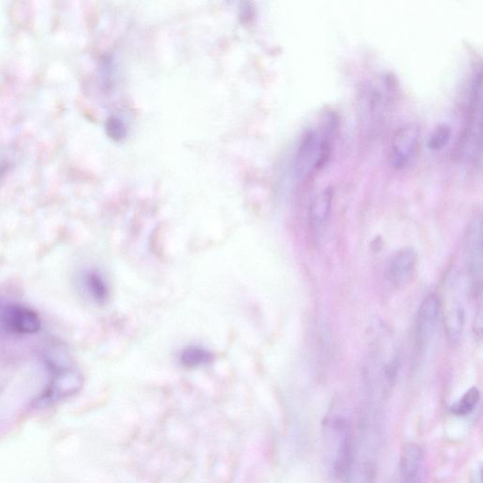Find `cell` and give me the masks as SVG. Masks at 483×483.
<instances>
[{"label":"cell","instance_id":"cell-1","mask_svg":"<svg viewBox=\"0 0 483 483\" xmlns=\"http://www.w3.org/2000/svg\"><path fill=\"white\" fill-rule=\"evenodd\" d=\"M325 441L329 467L337 477L349 476L354 456L351 424L342 415H332L325 421Z\"/></svg>","mask_w":483,"mask_h":483},{"label":"cell","instance_id":"cell-2","mask_svg":"<svg viewBox=\"0 0 483 483\" xmlns=\"http://www.w3.org/2000/svg\"><path fill=\"white\" fill-rule=\"evenodd\" d=\"M333 130V120H329L324 126L314 127L304 134L296 154V169L301 177H310L328 163Z\"/></svg>","mask_w":483,"mask_h":483},{"label":"cell","instance_id":"cell-3","mask_svg":"<svg viewBox=\"0 0 483 483\" xmlns=\"http://www.w3.org/2000/svg\"><path fill=\"white\" fill-rule=\"evenodd\" d=\"M482 74H475L470 86L467 119L460 142L459 153L462 159L472 165L482 161Z\"/></svg>","mask_w":483,"mask_h":483},{"label":"cell","instance_id":"cell-4","mask_svg":"<svg viewBox=\"0 0 483 483\" xmlns=\"http://www.w3.org/2000/svg\"><path fill=\"white\" fill-rule=\"evenodd\" d=\"M420 150V130L415 125L400 127L391 143L389 163L393 169L403 170L411 165Z\"/></svg>","mask_w":483,"mask_h":483},{"label":"cell","instance_id":"cell-5","mask_svg":"<svg viewBox=\"0 0 483 483\" xmlns=\"http://www.w3.org/2000/svg\"><path fill=\"white\" fill-rule=\"evenodd\" d=\"M469 267L475 291L482 295V221L476 216L470 224L469 232Z\"/></svg>","mask_w":483,"mask_h":483},{"label":"cell","instance_id":"cell-6","mask_svg":"<svg viewBox=\"0 0 483 483\" xmlns=\"http://www.w3.org/2000/svg\"><path fill=\"white\" fill-rule=\"evenodd\" d=\"M424 469L422 447L415 443L404 444L400 460V483H423Z\"/></svg>","mask_w":483,"mask_h":483},{"label":"cell","instance_id":"cell-7","mask_svg":"<svg viewBox=\"0 0 483 483\" xmlns=\"http://www.w3.org/2000/svg\"><path fill=\"white\" fill-rule=\"evenodd\" d=\"M440 314V302L435 295H429L421 304L418 316V342L419 346L424 347L429 344V340L435 333Z\"/></svg>","mask_w":483,"mask_h":483},{"label":"cell","instance_id":"cell-8","mask_svg":"<svg viewBox=\"0 0 483 483\" xmlns=\"http://www.w3.org/2000/svg\"><path fill=\"white\" fill-rule=\"evenodd\" d=\"M2 319L8 329L21 334H34L40 331L38 314L24 306L11 305L4 309Z\"/></svg>","mask_w":483,"mask_h":483},{"label":"cell","instance_id":"cell-9","mask_svg":"<svg viewBox=\"0 0 483 483\" xmlns=\"http://www.w3.org/2000/svg\"><path fill=\"white\" fill-rule=\"evenodd\" d=\"M333 188L326 187L318 192L310 204L309 219L311 229L320 234L328 226L333 203Z\"/></svg>","mask_w":483,"mask_h":483},{"label":"cell","instance_id":"cell-10","mask_svg":"<svg viewBox=\"0 0 483 483\" xmlns=\"http://www.w3.org/2000/svg\"><path fill=\"white\" fill-rule=\"evenodd\" d=\"M416 260V253L411 247L398 250L388 265L387 274L391 282L398 286L407 283L415 272Z\"/></svg>","mask_w":483,"mask_h":483},{"label":"cell","instance_id":"cell-11","mask_svg":"<svg viewBox=\"0 0 483 483\" xmlns=\"http://www.w3.org/2000/svg\"><path fill=\"white\" fill-rule=\"evenodd\" d=\"M83 385V377L80 372L73 368H65L58 374L48 387L47 398H63L73 395L81 389Z\"/></svg>","mask_w":483,"mask_h":483},{"label":"cell","instance_id":"cell-12","mask_svg":"<svg viewBox=\"0 0 483 483\" xmlns=\"http://www.w3.org/2000/svg\"><path fill=\"white\" fill-rule=\"evenodd\" d=\"M87 292L96 302L103 303L109 295V289L107 282L101 273L96 271H89L84 278Z\"/></svg>","mask_w":483,"mask_h":483},{"label":"cell","instance_id":"cell-13","mask_svg":"<svg viewBox=\"0 0 483 483\" xmlns=\"http://www.w3.org/2000/svg\"><path fill=\"white\" fill-rule=\"evenodd\" d=\"M464 324V311L462 305L454 304L446 316L447 337L451 342H456L462 336Z\"/></svg>","mask_w":483,"mask_h":483},{"label":"cell","instance_id":"cell-14","mask_svg":"<svg viewBox=\"0 0 483 483\" xmlns=\"http://www.w3.org/2000/svg\"><path fill=\"white\" fill-rule=\"evenodd\" d=\"M480 400V390L477 387L470 388L451 406V413L456 416L469 415L477 408Z\"/></svg>","mask_w":483,"mask_h":483},{"label":"cell","instance_id":"cell-15","mask_svg":"<svg viewBox=\"0 0 483 483\" xmlns=\"http://www.w3.org/2000/svg\"><path fill=\"white\" fill-rule=\"evenodd\" d=\"M181 361L188 367H203L213 361V355L204 347L191 346L183 350Z\"/></svg>","mask_w":483,"mask_h":483},{"label":"cell","instance_id":"cell-16","mask_svg":"<svg viewBox=\"0 0 483 483\" xmlns=\"http://www.w3.org/2000/svg\"><path fill=\"white\" fill-rule=\"evenodd\" d=\"M451 130L446 125H440L433 130L429 136L428 145L433 152H440L451 140Z\"/></svg>","mask_w":483,"mask_h":483},{"label":"cell","instance_id":"cell-17","mask_svg":"<svg viewBox=\"0 0 483 483\" xmlns=\"http://www.w3.org/2000/svg\"><path fill=\"white\" fill-rule=\"evenodd\" d=\"M473 483H482V466L477 467L472 476Z\"/></svg>","mask_w":483,"mask_h":483}]
</instances>
